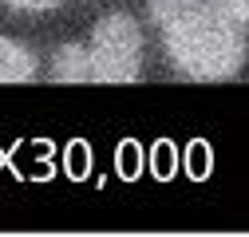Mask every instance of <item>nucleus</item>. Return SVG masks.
I'll return each instance as SVG.
<instances>
[{
    "label": "nucleus",
    "instance_id": "f257e3e1",
    "mask_svg": "<svg viewBox=\"0 0 249 237\" xmlns=\"http://www.w3.org/2000/svg\"><path fill=\"white\" fill-rule=\"evenodd\" d=\"M150 20L170 64L198 83H217L245 64V28L213 0H150Z\"/></svg>",
    "mask_w": 249,
    "mask_h": 237
},
{
    "label": "nucleus",
    "instance_id": "f03ea898",
    "mask_svg": "<svg viewBox=\"0 0 249 237\" xmlns=\"http://www.w3.org/2000/svg\"><path fill=\"white\" fill-rule=\"evenodd\" d=\"M83 51H87L91 83H135L142 75V32L127 12L103 16L91 40L83 44Z\"/></svg>",
    "mask_w": 249,
    "mask_h": 237
},
{
    "label": "nucleus",
    "instance_id": "7ed1b4c3",
    "mask_svg": "<svg viewBox=\"0 0 249 237\" xmlns=\"http://www.w3.org/2000/svg\"><path fill=\"white\" fill-rule=\"evenodd\" d=\"M40 71L36 55L16 40H0V83H32Z\"/></svg>",
    "mask_w": 249,
    "mask_h": 237
},
{
    "label": "nucleus",
    "instance_id": "20e7f679",
    "mask_svg": "<svg viewBox=\"0 0 249 237\" xmlns=\"http://www.w3.org/2000/svg\"><path fill=\"white\" fill-rule=\"evenodd\" d=\"M52 79H55V83H91L83 44H64V48H55V55H52Z\"/></svg>",
    "mask_w": 249,
    "mask_h": 237
},
{
    "label": "nucleus",
    "instance_id": "39448f33",
    "mask_svg": "<svg viewBox=\"0 0 249 237\" xmlns=\"http://www.w3.org/2000/svg\"><path fill=\"white\" fill-rule=\"evenodd\" d=\"M217 8H222L226 16H233L241 28H249V0H213Z\"/></svg>",
    "mask_w": 249,
    "mask_h": 237
},
{
    "label": "nucleus",
    "instance_id": "423d86ee",
    "mask_svg": "<svg viewBox=\"0 0 249 237\" xmlns=\"http://www.w3.org/2000/svg\"><path fill=\"white\" fill-rule=\"evenodd\" d=\"M8 8L16 12H44V8H55V4H64V0H4Z\"/></svg>",
    "mask_w": 249,
    "mask_h": 237
}]
</instances>
